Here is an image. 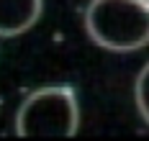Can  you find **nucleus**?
Here are the masks:
<instances>
[{
  "instance_id": "2",
  "label": "nucleus",
  "mask_w": 149,
  "mask_h": 141,
  "mask_svg": "<svg viewBox=\"0 0 149 141\" xmlns=\"http://www.w3.org/2000/svg\"><path fill=\"white\" fill-rule=\"evenodd\" d=\"M80 128V103L72 87L46 85L39 87L21 103L15 113V133L33 139H64Z\"/></svg>"
},
{
  "instance_id": "4",
  "label": "nucleus",
  "mask_w": 149,
  "mask_h": 141,
  "mask_svg": "<svg viewBox=\"0 0 149 141\" xmlns=\"http://www.w3.org/2000/svg\"><path fill=\"white\" fill-rule=\"evenodd\" d=\"M134 100L136 108H139V115L149 123V62L139 69L136 75V85H134Z\"/></svg>"
},
{
  "instance_id": "3",
  "label": "nucleus",
  "mask_w": 149,
  "mask_h": 141,
  "mask_svg": "<svg viewBox=\"0 0 149 141\" xmlns=\"http://www.w3.org/2000/svg\"><path fill=\"white\" fill-rule=\"evenodd\" d=\"M44 0H0V36L10 39L26 33L39 21Z\"/></svg>"
},
{
  "instance_id": "1",
  "label": "nucleus",
  "mask_w": 149,
  "mask_h": 141,
  "mask_svg": "<svg viewBox=\"0 0 149 141\" xmlns=\"http://www.w3.org/2000/svg\"><path fill=\"white\" fill-rule=\"evenodd\" d=\"M85 31L108 51H136L149 44V0H90Z\"/></svg>"
}]
</instances>
